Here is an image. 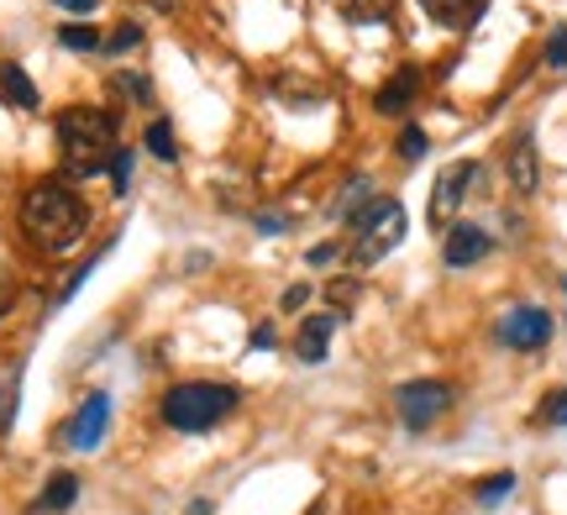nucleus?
Returning a JSON list of instances; mask_svg holds the SVG:
<instances>
[{
  "mask_svg": "<svg viewBox=\"0 0 567 515\" xmlns=\"http://www.w3.org/2000/svg\"><path fill=\"white\" fill-rule=\"evenodd\" d=\"M22 232L42 253H63L90 232V206L79 200V189L69 180H42L27 189L22 200Z\"/></svg>",
  "mask_w": 567,
  "mask_h": 515,
  "instance_id": "f257e3e1",
  "label": "nucleus"
},
{
  "mask_svg": "<svg viewBox=\"0 0 567 515\" xmlns=\"http://www.w3.org/2000/svg\"><path fill=\"white\" fill-rule=\"evenodd\" d=\"M489 232L473 226V221H452L447 232H442V263L447 269H473L478 258H489Z\"/></svg>",
  "mask_w": 567,
  "mask_h": 515,
  "instance_id": "1a4fd4ad",
  "label": "nucleus"
},
{
  "mask_svg": "<svg viewBox=\"0 0 567 515\" xmlns=\"http://www.w3.org/2000/svg\"><path fill=\"white\" fill-rule=\"evenodd\" d=\"M394 5H399V0H336V11H342L353 27H379V22L394 16Z\"/></svg>",
  "mask_w": 567,
  "mask_h": 515,
  "instance_id": "dca6fc26",
  "label": "nucleus"
},
{
  "mask_svg": "<svg viewBox=\"0 0 567 515\" xmlns=\"http://www.w3.org/2000/svg\"><path fill=\"white\" fill-rule=\"evenodd\" d=\"M74 500H79V479L63 468V474H53V479H48V489L37 494V505H32V511H37V515H59V511H69Z\"/></svg>",
  "mask_w": 567,
  "mask_h": 515,
  "instance_id": "2eb2a0df",
  "label": "nucleus"
},
{
  "mask_svg": "<svg viewBox=\"0 0 567 515\" xmlns=\"http://www.w3.org/2000/svg\"><path fill=\"white\" fill-rule=\"evenodd\" d=\"M143 143H148V152L158 158V163H174V158H180V143H174V126L163 122V117H158V122L148 126V137H143Z\"/></svg>",
  "mask_w": 567,
  "mask_h": 515,
  "instance_id": "a211bd4d",
  "label": "nucleus"
},
{
  "mask_svg": "<svg viewBox=\"0 0 567 515\" xmlns=\"http://www.w3.org/2000/svg\"><path fill=\"white\" fill-rule=\"evenodd\" d=\"M368 195H373V189H368V180H353V184H347V195L336 200V216L347 221V216L358 211V200H368Z\"/></svg>",
  "mask_w": 567,
  "mask_h": 515,
  "instance_id": "b1692460",
  "label": "nucleus"
},
{
  "mask_svg": "<svg viewBox=\"0 0 567 515\" xmlns=\"http://www.w3.org/2000/svg\"><path fill=\"white\" fill-rule=\"evenodd\" d=\"M189 515H210V500H195V505H189Z\"/></svg>",
  "mask_w": 567,
  "mask_h": 515,
  "instance_id": "72a5a7b5",
  "label": "nucleus"
},
{
  "mask_svg": "<svg viewBox=\"0 0 567 515\" xmlns=\"http://www.w3.org/2000/svg\"><path fill=\"white\" fill-rule=\"evenodd\" d=\"M347 226H353V263L368 269V263H379L384 253L405 243V232H410V221H405V206L399 200H362V211L347 216Z\"/></svg>",
  "mask_w": 567,
  "mask_h": 515,
  "instance_id": "20e7f679",
  "label": "nucleus"
},
{
  "mask_svg": "<svg viewBox=\"0 0 567 515\" xmlns=\"http://www.w3.org/2000/svg\"><path fill=\"white\" fill-rule=\"evenodd\" d=\"M399 158H410V163L426 158V132H420V126H405V132H399Z\"/></svg>",
  "mask_w": 567,
  "mask_h": 515,
  "instance_id": "393cba45",
  "label": "nucleus"
},
{
  "mask_svg": "<svg viewBox=\"0 0 567 515\" xmlns=\"http://www.w3.org/2000/svg\"><path fill=\"white\" fill-rule=\"evenodd\" d=\"M500 342H505L509 353H541L552 342V316L541 305H515L500 321Z\"/></svg>",
  "mask_w": 567,
  "mask_h": 515,
  "instance_id": "0eeeda50",
  "label": "nucleus"
},
{
  "mask_svg": "<svg viewBox=\"0 0 567 515\" xmlns=\"http://www.w3.org/2000/svg\"><path fill=\"white\" fill-rule=\"evenodd\" d=\"M416 95H420V69H399L384 90H379V100H373V106H379V117H399V111H405Z\"/></svg>",
  "mask_w": 567,
  "mask_h": 515,
  "instance_id": "4468645a",
  "label": "nucleus"
},
{
  "mask_svg": "<svg viewBox=\"0 0 567 515\" xmlns=\"http://www.w3.org/2000/svg\"><path fill=\"white\" fill-rule=\"evenodd\" d=\"M111 90H116L121 100L148 106V100H152V79H148V74H116V79H111Z\"/></svg>",
  "mask_w": 567,
  "mask_h": 515,
  "instance_id": "6ab92c4d",
  "label": "nucleus"
},
{
  "mask_svg": "<svg viewBox=\"0 0 567 515\" xmlns=\"http://www.w3.org/2000/svg\"><path fill=\"white\" fill-rule=\"evenodd\" d=\"M252 347H258V353H263V347H273V327H269V321H263V327L252 332Z\"/></svg>",
  "mask_w": 567,
  "mask_h": 515,
  "instance_id": "473e14b6",
  "label": "nucleus"
},
{
  "mask_svg": "<svg viewBox=\"0 0 567 515\" xmlns=\"http://www.w3.org/2000/svg\"><path fill=\"white\" fill-rule=\"evenodd\" d=\"M537 426H541V431H557V426H567V390L552 394V400L541 405V410H537Z\"/></svg>",
  "mask_w": 567,
  "mask_h": 515,
  "instance_id": "4be33fe9",
  "label": "nucleus"
},
{
  "mask_svg": "<svg viewBox=\"0 0 567 515\" xmlns=\"http://www.w3.org/2000/svg\"><path fill=\"white\" fill-rule=\"evenodd\" d=\"M473 180H478V163H473V158L452 163L447 174L436 180V189H431V206H426V216H431V226H436V232H447L452 216L463 211V195L473 189Z\"/></svg>",
  "mask_w": 567,
  "mask_h": 515,
  "instance_id": "6e6552de",
  "label": "nucleus"
},
{
  "mask_svg": "<svg viewBox=\"0 0 567 515\" xmlns=\"http://www.w3.org/2000/svg\"><path fill=\"white\" fill-rule=\"evenodd\" d=\"M106 169H111V184H116V195H121V189L132 184V152H126V148H116V158H111Z\"/></svg>",
  "mask_w": 567,
  "mask_h": 515,
  "instance_id": "a878e982",
  "label": "nucleus"
},
{
  "mask_svg": "<svg viewBox=\"0 0 567 515\" xmlns=\"http://www.w3.org/2000/svg\"><path fill=\"white\" fill-rule=\"evenodd\" d=\"M16 394H22V384H16V379L0 390V437H11V426H16Z\"/></svg>",
  "mask_w": 567,
  "mask_h": 515,
  "instance_id": "5701e85b",
  "label": "nucleus"
},
{
  "mask_svg": "<svg viewBox=\"0 0 567 515\" xmlns=\"http://www.w3.org/2000/svg\"><path fill=\"white\" fill-rule=\"evenodd\" d=\"M563 290H567V279H563Z\"/></svg>",
  "mask_w": 567,
  "mask_h": 515,
  "instance_id": "f704fd0d",
  "label": "nucleus"
},
{
  "mask_svg": "<svg viewBox=\"0 0 567 515\" xmlns=\"http://www.w3.org/2000/svg\"><path fill=\"white\" fill-rule=\"evenodd\" d=\"M336 258H342V247H336V243H321V247H310V253H305V263H310V269H331Z\"/></svg>",
  "mask_w": 567,
  "mask_h": 515,
  "instance_id": "c85d7f7f",
  "label": "nucleus"
},
{
  "mask_svg": "<svg viewBox=\"0 0 567 515\" xmlns=\"http://www.w3.org/2000/svg\"><path fill=\"white\" fill-rule=\"evenodd\" d=\"M505 174L515 189H537L541 184V158H537V137L531 132H515V143L505 152Z\"/></svg>",
  "mask_w": 567,
  "mask_h": 515,
  "instance_id": "9d476101",
  "label": "nucleus"
},
{
  "mask_svg": "<svg viewBox=\"0 0 567 515\" xmlns=\"http://www.w3.org/2000/svg\"><path fill=\"white\" fill-rule=\"evenodd\" d=\"M420 5H426V16L436 27H447V32L473 27L478 16H483V0H420Z\"/></svg>",
  "mask_w": 567,
  "mask_h": 515,
  "instance_id": "ddd939ff",
  "label": "nucleus"
},
{
  "mask_svg": "<svg viewBox=\"0 0 567 515\" xmlns=\"http://www.w3.org/2000/svg\"><path fill=\"white\" fill-rule=\"evenodd\" d=\"M305 301H310V290H305V284H289V290H284V310H305Z\"/></svg>",
  "mask_w": 567,
  "mask_h": 515,
  "instance_id": "7c9ffc66",
  "label": "nucleus"
},
{
  "mask_svg": "<svg viewBox=\"0 0 567 515\" xmlns=\"http://www.w3.org/2000/svg\"><path fill=\"white\" fill-rule=\"evenodd\" d=\"M546 63H552V69H567V27H557L546 37Z\"/></svg>",
  "mask_w": 567,
  "mask_h": 515,
  "instance_id": "cd10ccee",
  "label": "nucleus"
},
{
  "mask_svg": "<svg viewBox=\"0 0 567 515\" xmlns=\"http://www.w3.org/2000/svg\"><path fill=\"white\" fill-rule=\"evenodd\" d=\"M326 301L336 305V310H353V301H358V284H353V279H336V284L326 290Z\"/></svg>",
  "mask_w": 567,
  "mask_h": 515,
  "instance_id": "bb28decb",
  "label": "nucleus"
},
{
  "mask_svg": "<svg viewBox=\"0 0 567 515\" xmlns=\"http://www.w3.org/2000/svg\"><path fill=\"white\" fill-rule=\"evenodd\" d=\"M106 37L90 27V22H63L59 27V48H69V53H95Z\"/></svg>",
  "mask_w": 567,
  "mask_h": 515,
  "instance_id": "f3484780",
  "label": "nucleus"
},
{
  "mask_svg": "<svg viewBox=\"0 0 567 515\" xmlns=\"http://www.w3.org/2000/svg\"><path fill=\"white\" fill-rule=\"evenodd\" d=\"M106 426H111V394L95 390L85 394V405L69 416L63 426V447H74V453H95L100 442H106Z\"/></svg>",
  "mask_w": 567,
  "mask_h": 515,
  "instance_id": "423d86ee",
  "label": "nucleus"
},
{
  "mask_svg": "<svg viewBox=\"0 0 567 515\" xmlns=\"http://www.w3.org/2000/svg\"><path fill=\"white\" fill-rule=\"evenodd\" d=\"M232 410H237V390L215 384V379H189V384H174V390L163 394V426L184 431V437L215 431Z\"/></svg>",
  "mask_w": 567,
  "mask_h": 515,
  "instance_id": "7ed1b4c3",
  "label": "nucleus"
},
{
  "mask_svg": "<svg viewBox=\"0 0 567 515\" xmlns=\"http://www.w3.org/2000/svg\"><path fill=\"white\" fill-rule=\"evenodd\" d=\"M331 332H336V316H305L295 336V358L299 364H321L331 353Z\"/></svg>",
  "mask_w": 567,
  "mask_h": 515,
  "instance_id": "9b49d317",
  "label": "nucleus"
},
{
  "mask_svg": "<svg viewBox=\"0 0 567 515\" xmlns=\"http://www.w3.org/2000/svg\"><path fill=\"white\" fill-rule=\"evenodd\" d=\"M509 489H515V474H494V479H483V485L473 489V500L489 511V505H500V500H505Z\"/></svg>",
  "mask_w": 567,
  "mask_h": 515,
  "instance_id": "aec40b11",
  "label": "nucleus"
},
{
  "mask_svg": "<svg viewBox=\"0 0 567 515\" xmlns=\"http://www.w3.org/2000/svg\"><path fill=\"white\" fill-rule=\"evenodd\" d=\"M0 100L16 106V111H37L42 106V95H37V85H32V74L22 63H0Z\"/></svg>",
  "mask_w": 567,
  "mask_h": 515,
  "instance_id": "f8f14e48",
  "label": "nucleus"
},
{
  "mask_svg": "<svg viewBox=\"0 0 567 515\" xmlns=\"http://www.w3.org/2000/svg\"><path fill=\"white\" fill-rule=\"evenodd\" d=\"M53 5H63L69 16H90L95 11V0H53Z\"/></svg>",
  "mask_w": 567,
  "mask_h": 515,
  "instance_id": "2f4dec72",
  "label": "nucleus"
},
{
  "mask_svg": "<svg viewBox=\"0 0 567 515\" xmlns=\"http://www.w3.org/2000/svg\"><path fill=\"white\" fill-rule=\"evenodd\" d=\"M11 310H16V279L0 269V316H11Z\"/></svg>",
  "mask_w": 567,
  "mask_h": 515,
  "instance_id": "c756f323",
  "label": "nucleus"
},
{
  "mask_svg": "<svg viewBox=\"0 0 567 515\" xmlns=\"http://www.w3.org/2000/svg\"><path fill=\"white\" fill-rule=\"evenodd\" d=\"M116 117L100 106H69L59 111V152L69 180H90L106 174V163L116 158Z\"/></svg>",
  "mask_w": 567,
  "mask_h": 515,
  "instance_id": "f03ea898",
  "label": "nucleus"
},
{
  "mask_svg": "<svg viewBox=\"0 0 567 515\" xmlns=\"http://www.w3.org/2000/svg\"><path fill=\"white\" fill-rule=\"evenodd\" d=\"M137 42H143V27H137V22H121V27L111 32V37H106L100 48H106V53H132Z\"/></svg>",
  "mask_w": 567,
  "mask_h": 515,
  "instance_id": "412c9836",
  "label": "nucleus"
},
{
  "mask_svg": "<svg viewBox=\"0 0 567 515\" xmlns=\"http://www.w3.org/2000/svg\"><path fill=\"white\" fill-rule=\"evenodd\" d=\"M394 405H399V421L410 426V431H431V426H436L452 410V384H442V379H416V384H399Z\"/></svg>",
  "mask_w": 567,
  "mask_h": 515,
  "instance_id": "39448f33",
  "label": "nucleus"
}]
</instances>
